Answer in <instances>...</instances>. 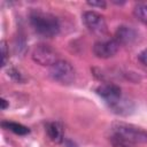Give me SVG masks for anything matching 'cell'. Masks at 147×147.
Listing matches in <instances>:
<instances>
[{
  "label": "cell",
  "mask_w": 147,
  "mask_h": 147,
  "mask_svg": "<svg viewBox=\"0 0 147 147\" xmlns=\"http://www.w3.org/2000/svg\"><path fill=\"white\" fill-rule=\"evenodd\" d=\"M30 23L38 34L46 38H53L60 32V23L57 18L48 13L40 10L32 11L30 15Z\"/></svg>",
  "instance_id": "obj_1"
},
{
  "label": "cell",
  "mask_w": 147,
  "mask_h": 147,
  "mask_svg": "<svg viewBox=\"0 0 147 147\" xmlns=\"http://www.w3.org/2000/svg\"><path fill=\"white\" fill-rule=\"evenodd\" d=\"M111 133L132 144L147 142V131L133 124H129L124 122H115L111 125Z\"/></svg>",
  "instance_id": "obj_2"
},
{
  "label": "cell",
  "mask_w": 147,
  "mask_h": 147,
  "mask_svg": "<svg viewBox=\"0 0 147 147\" xmlns=\"http://www.w3.org/2000/svg\"><path fill=\"white\" fill-rule=\"evenodd\" d=\"M49 76L54 80L68 85L75 80V70L68 61L59 60L49 68Z\"/></svg>",
  "instance_id": "obj_3"
},
{
  "label": "cell",
  "mask_w": 147,
  "mask_h": 147,
  "mask_svg": "<svg viewBox=\"0 0 147 147\" xmlns=\"http://www.w3.org/2000/svg\"><path fill=\"white\" fill-rule=\"evenodd\" d=\"M83 22L85 26L88 29V31H91L92 33L99 37H103L108 33V28L105 17L96 11L93 10L85 11L83 14Z\"/></svg>",
  "instance_id": "obj_4"
},
{
  "label": "cell",
  "mask_w": 147,
  "mask_h": 147,
  "mask_svg": "<svg viewBox=\"0 0 147 147\" xmlns=\"http://www.w3.org/2000/svg\"><path fill=\"white\" fill-rule=\"evenodd\" d=\"M32 59L40 65H49L52 67L54 63L59 61V55L49 45L40 44L33 48Z\"/></svg>",
  "instance_id": "obj_5"
},
{
  "label": "cell",
  "mask_w": 147,
  "mask_h": 147,
  "mask_svg": "<svg viewBox=\"0 0 147 147\" xmlns=\"http://www.w3.org/2000/svg\"><path fill=\"white\" fill-rule=\"evenodd\" d=\"M119 49V44L115 39H107L96 41L93 46V53L96 57L109 59L114 56Z\"/></svg>",
  "instance_id": "obj_6"
},
{
  "label": "cell",
  "mask_w": 147,
  "mask_h": 147,
  "mask_svg": "<svg viewBox=\"0 0 147 147\" xmlns=\"http://www.w3.org/2000/svg\"><path fill=\"white\" fill-rule=\"evenodd\" d=\"M95 91L101 98H103L106 100V102L108 105H110V103L115 102L116 100H118L119 98H122L121 88H119V86H117L115 84H110V83L102 84V85L98 86Z\"/></svg>",
  "instance_id": "obj_7"
},
{
  "label": "cell",
  "mask_w": 147,
  "mask_h": 147,
  "mask_svg": "<svg viewBox=\"0 0 147 147\" xmlns=\"http://www.w3.org/2000/svg\"><path fill=\"white\" fill-rule=\"evenodd\" d=\"M119 45H127V44H132L136 39H137V32L134 29H132L131 26H126V25H122L118 26L116 32H115V38H114Z\"/></svg>",
  "instance_id": "obj_8"
},
{
  "label": "cell",
  "mask_w": 147,
  "mask_h": 147,
  "mask_svg": "<svg viewBox=\"0 0 147 147\" xmlns=\"http://www.w3.org/2000/svg\"><path fill=\"white\" fill-rule=\"evenodd\" d=\"M46 131L49 139L55 144H61L64 140L63 126L60 122H49L46 125Z\"/></svg>",
  "instance_id": "obj_9"
},
{
  "label": "cell",
  "mask_w": 147,
  "mask_h": 147,
  "mask_svg": "<svg viewBox=\"0 0 147 147\" xmlns=\"http://www.w3.org/2000/svg\"><path fill=\"white\" fill-rule=\"evenodd\" d=\"M1 125L6 130H9V131H11V132H14L15 134H18V136H25V134L30 133V129L26 127L23 124H20V123H15V122H9L8 121V122H2Z\"/></svg>",
  "instance_id": "obj_10"
},
{
  "label": "cell",
  "mask_w": 147,
  "mask_h": 147,
  "mask_svg": "<svg viewBox=\"0 0 147 147\" xmlns=\"http://www.w3.org/2000/svg\"><path fill=\"white\" fill-rule=\"evenodd\" d=\"M134 16L142 23L147 24V3L146 2H139L134 6L133 9Z\"/></svg>",
  "instance_id": "obj_11"
},
{
  "label": "cell",
  "mask_w": 147,
  "mask_h": 147,
  "mask_svg": "<svg viewBox=\"0 0 147 147\" xmlns=\"http://www.w3.org/2000/svg\"><path fill=\"white\" fill-rule=\"evenodd\" d=\"M110 141H111L114 147H134V144L129 142V141H126V140H124L117 136H114V134H111Z\"/></svg>",
  "instance_id": "obj_12"
},
{
  "label": "cell",
  "mask_w": 147,
  "mask_h": 147,
  "mask_svg": "<svg viewBox=\"0 0 147 147\" xmlns=\"http://www.w3.org/2000/svg\"><path fill=\"white\" fill-rule=\"evenodd\" d=\"M1 55H2V67L7 64V56H8V49H7V42L5 40L1 41Z\"/></svg>",
  "instance_id": "obj_13"
},
{
  "label": "cell",
  "mask_w": 147,
  "mask_h": 147,
  "mask_svg": "<svg viewBox=\"0 0 147 147\" xmlns=\"http://www.w3.org/2000/svg\"><path fill=\"white\" fill-rule=\"evenodd\" d=\"M87 5L91 7H98V8H106V1L103 0H98V1H87Z\"/></svg>",
  "instance_id": "obj_14"
},
{
  "label": "cell",
  "mask_w": 147,
  "mask_h": 147,
  "mask_svg": "<svg viewBox=\"0 0 147 147\" xmlns=\"http://www.w3.org/2000/svg\"><path fill=\"white\" fill-rule=\"evenodd\" d=\"M138 59H139V61H140L144 65H146V67H147V48H145L142 52H140V53H139Z\"/></svg>",
  "instance_id": "obj_15"
},
{
  "label": "cell",
  "mask_w": 147,
  "mask_h": 147,
  "mask_svg": "<svg viewBox=\"0 0 147 147\" xmlns=\"http://www.w3.org/2000/svg\"><path fill=\"white\" fill-rule=\"evenodd\" d=\"M8 72H9V76H10L11 78H14L15 80H18V82H20V80L22 79V77H21L20 72H17V71H16L15 69H10V70H9Z\"/></svg>",
  "instance_id": "obj_16"
},
{
  "label": "cell",
  "mask_w": 147,
  "mask_h": 147,
  "mask_svg": "<svg viewBox=\"0 0 147 147\" xmlns=\"http://www.w3.org/2000/svg\"><path fill=\"white\" fill-rule=\"evenodd\" d=\"M0 102H1V109H2V110H5V109L9 106V103L7 102V100H6V99H3V98L1 99V101H0Z\"/></svg>",
  "instance_id": "obj_17"
}]
</instances>
